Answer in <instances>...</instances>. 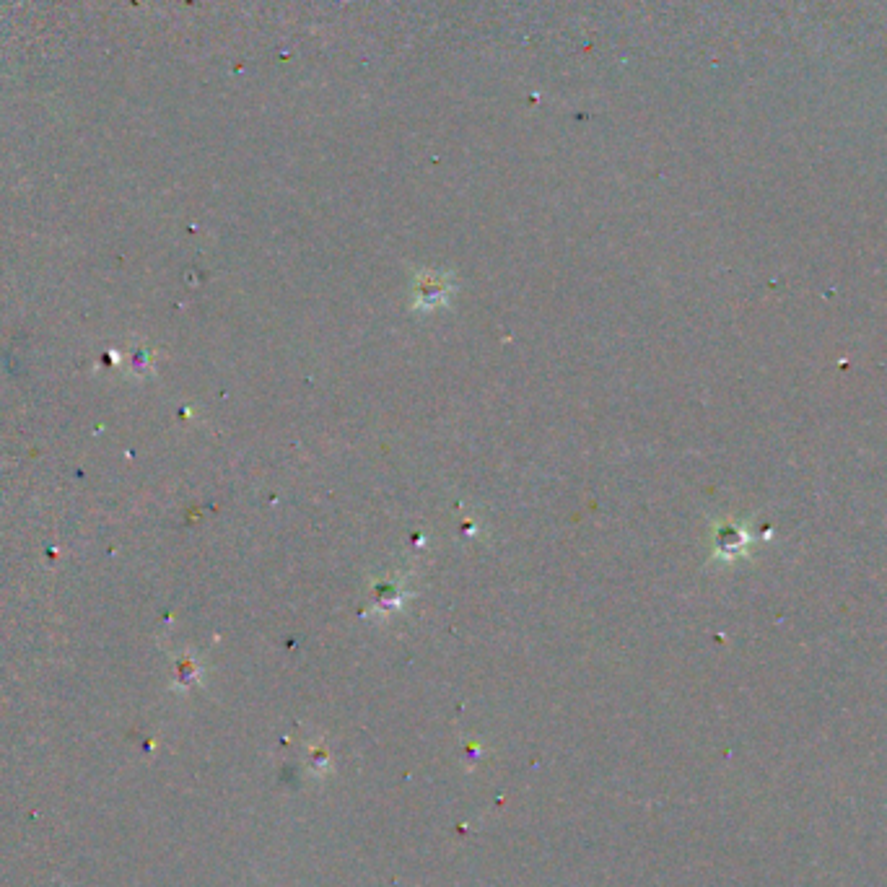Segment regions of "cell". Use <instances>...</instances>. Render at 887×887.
Segmentation results:
<instances>
[{
	"label": "cell",
	"mask_w": 887,
	"mask_h": 887,
	"mask_svg": "<svg viewBox=\"0 0 887 887\" xmlns=\"http://www.w3.org/2000/svg\"><path fill=\"white\" fill-rule=\"evenodd\" d=\"M452 288L454 286L447 275H434V273L418 275V281H415V307L421 309L439 307V304H444V301L449 299Z\"/></svg>",
	"instance_id": "obj_1"
}]
</instances>
